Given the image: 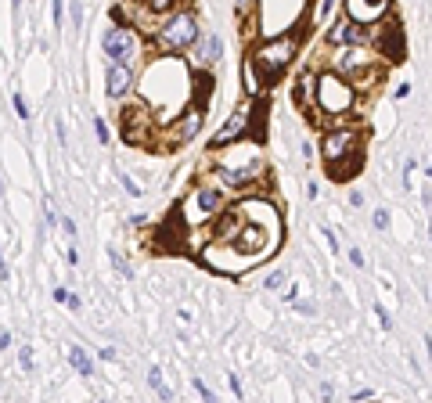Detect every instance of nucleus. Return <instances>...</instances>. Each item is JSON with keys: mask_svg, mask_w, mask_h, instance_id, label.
Listing matches in <instances>:
<instances>
[{"mask_svg": "<svg viewBox=\"0 0 432 403\" xmlns=\"http://www.w3.org/2000/svg\"><path fill=\"white\" fill-rule=\"evenodd\" d=\"M361 141L364 137H361L357 126H335V130L324 134L321 155H324V166H328V176H332V181H349V176L361 169V162H364Z\"/></svg>", "mask_w": 432, "mask_h": 403, "instance_id": "obj_1", "label": "nucleus"}, {"mask_svg": "<svg viewBox=\"0 0 432 403\" xmlns=\"http://www.w3.org/2000/svg\"><path fill=\"white\" fill-rule=\"evenodd\" d=\"M295 50H299V36L288 33V36H274V40H263L252 47V55H249V69L260 76V83H274L277 76H281L292 58H295Z\"/></svg>", "mask_w": 432, "mask_h": 403, "instance_id": "obj_2", "label": "nucleus"}, {"mask_svg": "<svg viewBox=\"0 0 432 403\" xmlns=\"http://www.w3.org/2000/svg\"><path fill=\"white\" fill-rule=\"evenodd\" d=\"M155 36V47L166 50V55H184V50L195 47V40L202 36V25H198V15L195 11H169L159 29H151Z\"/></svg>", "mask_w": 432, "mask_h": 403, "instance_id": "obj_3", "label": "nucleus"}, {"mask_svg": "<svg viewBox=\"0 0 432 403\" xmlns=\"http://www.w3.org/2000/svg\"><path fill=\"white\" fill-rule=\"evenodd\" d=\"M353 97H357V87H353L346 76L339 72H317L314 76V97L317 108L324 115H346L353 108Z\"/></svg>", "mask_w": 432, "mask_h": 403, "instance_id": "obj_4", "label": "nucleus"}, {"mask_svg": "<svg viewBox=\"0 0 432 403\" xmlns=\"http://www.w3.org/2000/svg\"><path fill=\"white\" fill-rule=\"evenodd\" d=\"M119 126H123V141L126 144H148L151 130H155V115H151L148 105L134 101V105H126L119 112Z\"/></svg>", "mask_w": 432, "mask_h": 403, "instance_id": "obj_5", "label": "nucleus"}, {"mask_svg": "<svg viewBox=\"0 0 432 403\" xmlns=\"http://www.w3.org/2000/svg\"><path fill=\"white\" fill-rule=\"evenodd\" d=\"M101 50H105L109 62H130L141 55V43H137V33L130 25H112V29L101 36Z\"/></svg>", "mask_w": 432, "mask_h": 403, "instance_id": "obj_6", "label": "nucleus"}, {"mask_svg": "<svg viewBox=\"0 0 432 403\" xmlns=\"http://www.w3.org/2000/svg\"><path fill=\"white\" fill-rule=\"evenodd\" d=\"M252 112H256V105H252V101H242V105L235 108V115L223 122V130H220V134L213 137V148H231L235 141H242V137L249 134L252 119H256Z\"/></svg>", "mask_w": 432, "mask_h": 403, "instance_id": "obj_7", "label": "nucleus"}, {"mask_svg": "<svg viewBox=\"0 0 432 403\" xmlns=\"http://www.w3.org/2000/svg\"><path fill=\"white\" fill-rule=\"evenodd\" d=\"M332 69H335L339 76H346L349 83L357 80V76H364V72L371 69V50H368V43H364V47H339L335 58H332Z\"/></svg>", "mask_w": 432, "mask_h": 403, "instance_id": "obj_8", "label": "nucleus"}, {"mask_svg": "<svg viewBox=\"0 0 432 403\" xmlns=\"http://www.w3.org/2000/svg\"><path fill=\"white\" fill-rule=\"evenodd\" d=\"M378 36V55H382L386 62H403V55H407V43H403V29L393 22V25H386V22H378V25H371V40Z\"/></svg>", "mask_w": 432, "mask_h": 403, "instance_id": "obj_9", "label": "nucleus"}, {"mask_svg": "<svg viewBox=\"0 0 432 403\" xmlns=\"http://www.w3.org/2000/svg\"><path fill=\"white\" fill-rule=\"evenodd\" d=\"M393 8V0H346V18H353L357 25H378V22H386Z\"/></svg>", "mask_w": 432, "mask_h": 403, "instance_id": "obj_10", "label": "nucleus"}, {"mask_svg": "<svg viewBox=\"0 0 432 403\" xmlns=\"http://www.w3.org/2000/svg\"><path fill=\"white\" fill-rule=\"evenodd\" d=\"M328 43H335V47H364V43H371V29L342 15L332 29H328Z\"/></svg>", "mask_w": 432, "mask_h": 403, "instance_id": "obj_11", "label": "nucleus"}, {"mask_svg": "<svg viewBox=\"0 0 432 403\" xmlns=\"http://www.w3.org/2000/svg\"><path fill=\"white\" fill-rule=\"evenodd\" d=\"M263 166L260 162H252V166H231V162H216V181L220 184H227V188H235V191H242V188H252V184H256L260 181V173Z\"/></svg>", "mask_w": 432, "mask_h": 403, "instance_id": "obj_12", "label": "nucleus"}, {"mask_svg": "<svg viewBox=\"0 0 432 403\" xmlns=\"http://www.w3.org/2000/svg\"><path fill=\"white\" fill-rule=\"evenodd\" d=\"M134 83H137V76H134V65L130 62H109L105 90H109L112 101H123L126 94H134Z\"/></svg>", "mask_w": 432, "mask_h": 403, "instance_id": "obj_13", "label": "nucleus"}, {"mask_svg": "<svg viewBox=\"0 0 432 403\" xmlns=\"http://www.w3.org/2000/svg\"><path fill=\"white\" fill-rule=\"evenodd\" d=\"M195 209H198V216H220L223 213V191L216 184H202L195 191Z\"/></svg>", "mask_w": 432, "mask_h": 403, "instance_id": "obj_14", "label": "nucleus"}, {"mask_svg": "<svg viewBox=\"0 0 432 403\" xmlns=\"http://www.w3.org/2000/svg\"><path fill=\"white\" fill-rule=\"evenodd\" d=\"M191 50H195V62H198L202 69H213V65L220 62V55H223V43H220L216 33H209V36H198Z\"/></svg>", "mask_w": 432, "mask_h": 403, "instance_id": "obj_15", "label": "nucleus"}, {"mask_svg": "<svg viewBox=\"0 0 432 403\" xmlns=\"http://www.w3.org/2000/svg\"><path fill=\"white\" fill-rule=\"evenodd\" d=\"M202 130V108H188L181 119L173 122V130H169V141L173 144H184V141H191L195 134Z\"/></svg>", "mask_w": 432, "mask_h": 403, "instance_id": "obj_16", "label": "nucleus"}, {"mask_svg": "<svg viewBox=\"0 0 432 403\" xmlns=\"http://www.w3.org/2000/svg\"><path fill=\"white\" fill-rule=\"evenodd\" d=\"M141 8V22H151V18H166L169 11L181 8V0H134Z\"/></svg>", "mask_w": 432, "mask_h": 403, "instance_id": "obj_17", "label": "nucleus"}, {"mask_svg": "<svg viewBox=\"0 0 432 403\" xmlns=\"http://www.w3.org/2000/svg\"><path fill=\"white\" fill-rule=\"evenodd\" d=\"M69 364H72L76 371H80L83 378H90V374H94V364H90L87 353H83V346H69Z\"/></svg>", "mask_w": 432, "mask_h": 403, "instance_id": "obj_18", "label": "nucleus"}, {"mask_svg": "<svg viewBox=\"0 0 432 403\" xmlns=\"http://www.w3.org/2000/svg\"><path fill=\"white\" fill-rule=\"evenodd\" d=\"M148 386L155 389L162 400H173V393L166 389V382H162V371H159V367H151V371H148Z\"/></svg>", "mask_w": 432, "mask_h": 403, "instance_id": "obj_19", "label": "nucleus"}, {"mask_svg": "<svg viewBox=\"0 0 432 403\" xmlns=\"http://www.w3.org/2000/svg\"><path fill=\"white\" fill-rule=\"evenodd\" d=\"M299 97H302V101L314 97V72H302V76H299Z\"/></svg>", "mask_w": 432, "mask_h": 403, "instance_id": "obj_20", "label": "nucleus"}, {"mask_svg": "<svg viewBox=\"0 0 432 403\" xmlns=\"http://www.w3.org/2000/svg\"><path fill=\"white\" fill-rule=\"evenodd\" d=\"M11 101H15V112H18V119H25V122H29V119H33V115H29V101H25L18 90L11 94Z\"/></svg>", "mask_w": 432, "mask_h": 403, "instance_id": "obj_21", "label": "nucleus"}, {"mask_svg": "<svg viewBox=\"0 0 432 403\" xmlns=\"http://www.w3.org/2000/svg\"><path fill=\"white\" fill-rule=\"evenodd\" d=\"M285 281H288V274H285V270H274V274H267V288H270V292H274V288H281Z\"/></svg>", "mask_w": 432, "mask_h": 403, "instance_id": "obj_22", "label": "nucleus"}, {"mask_svg": "<svg viewBox=\"0 0 432 403\" xmlns=\"http://www.w3.org/2000/svg\"><path fill=\"white\" fill-rule=\"evenodd\" d=\"M50 18H55V25L62 29V18H65V0H55V4H50Z\"/></svg>", "mask_w": 432, "mask_h": 403, "instance_id": "obj_23", "label": "nucleus"}, {"mask_svg": "<svg viewBox=\"0 0 432 403\" xmlns=\"http://www.w3.org/2000/svg\"><path fill=\"white\" fill-rule=\"evenodd\" d=\"M94 134H97L101 144H109V126H105V119H101V115L94 119Z\"/></svg>", "mask_w": 432, "mask_h": 403, "instance_id": "obj_24", "label": "nucleus"}, {"mask_svg": "<svg viewBox=\"0 0 432 403\" xmlns=\"http://www.w3.org/2000/svg\"><path fill=\"white\" fill-rule=\"evenodd\" d=\"M80 25H83V4L72 0V29H80Z\"/></svg>", "mask_w": 432, "mask_h": 403, "instance_id": "obj_25", "label": "nucleus"}, {"mask_svg": "<svg viewBox=\"0 0 432 403\" xmlns=\"http://www.w3.org/2000/svg\"><path fill=\"white\" fill-rule=\"evenodd\" d=\"M18 360H22L25 371H33V349H29V346H22V349H18Z\"/></svg>", "mask_w": 432, "mask_h": 403, "instance_id": "obj_26", "label": "nucleus"}, {"mask_svg": "<svg viewBox=\"0 0 432 403\" xmlns=\"http://www.w3.org/2000/svg\"><path fill=\"white\" fill-rule=\"evenodd\" d=\"M109 256H112V263H116V270H119V274H123V277H130V274H134V270H130V267H126V260H123V256H119V252H109Z\"/></svg>", "mask_w": 432, "mask_h": 403, "instance_id": "obj_27", "label": "nucleus"}, {"mask_svg": "<svg viewBox=\"0 0 432 403\" xmlns=\"http://www.w3.org/2000/svg\"><path fill=\"white\" fill-rule=\"evenodd\" d=\"M375 317H378V324H382V327H386V332H389V327H393V320H389V313H386V306H375Z\"/></svg>", "mask_w": 432, "mask_h": 403, "instance_id": "obj_28", "label": "nucleus"}, {"mask_svg": "<svg viewBox=\"0 0 432 403\" xmlns=\"http://www.w3.org/2000/svg\"><path fill=\"white\" fill-rule=\"evenodd\" d=\"M375 227H378V231H386V227H389V213H386V209L375 213Z\"/></svg>", "mask_w": 432, "mask_h": 403, "instance_id": "obj_29", "label": "nucleus"}, {"mask_svg": "<svg viewBox=\"0 0 432 403\" xmlns=\"http://www.w3.org/2000/svg\"><path fill=\"white\" fill-rule=\"evenodd\" d=\"M195 389H198V396H202V400H209V403H213V393H209V386H206V382H198V378H195Z\"/></svg>", "mask_w": 432, "mask_h": 403, "instance_id": "obj_30", "label": "nucleus"}, {"mask_svg": "<svg viewBox=\"0 0 432 403\" xmlns=\"http://www.w3.org/2000/svg\"><path fill=\"white\" fill-rule=\"evenodd\" d=\"M332 4H335V0H321V15H317V18H321V22H324V18H328V15H332Z\"/></svg>", "mask_w": 432, "mask_h": 403, "instance_id": "obj_31", "label": "nucleus"}, {"mask_svg": "<svg viewBox=\"0 0 432 403\" xmlns=\"http://www.w3.org/2000/svg\"><path fill=\"white\" fill-rule=\"evenodd\" d=\"M349 263H353V267H364V256H361V248H353V252H349Z\"/></svg>", "mask_w": 432, "mask_h": 403, "instance_id": "obj_32", "label": "nucleus"}, {"mask_svg": "<svg viewBox=\"0 0 432 403\" xmlns=\"http://www.w3.org/2000/svg\"><path fill=\"white\" fill-rule=\"evenodd\" d=\"M231 393H235V396H238V400H242V396H245V393H242V382H238V374H231Z\"/></svg>", "mask_w": 432, "mask_h": 403, "instance_id": "obj_33", "label": "nucleus"}, {"mask_svg": "<svg viewBox=\"0 0 432 403\" xmlns=\"http://www.w3.org/2000/svg\"><path fill=\"white\" fill-rule=\"evenodd\" d=\"M123 188H126V191H130V195H141V188H137V184L130 181V176H123Z\"/></svg>", "mask_w": 432, "mask_h": 403, "instance_id": "obj_34", "label": "nucleus"}, {"mask_svg": "<svg viewBox=\"0 0 432 403\" xmlns=\"http://www.w3.org/2000/svg\"><path fill=\"white\" fill-rule=\"evenodd\" d=\"M43 220H47V223H55V220H58L55 209H50V202H43Z\"/></svg>", "mask_w": 432, "mask_h": 403, "instance_id": "obj_35", "label": "nucleus"}, {"mask_svg": "<svg viewBox=\"0 0 432 403\" xmlns=\"http://www.w3.org/2000/svg\"><path fill=\"white\" fill-rule=\"evenodd\" d=\"M62 231H65L69 238H76V223H72V220H62Z\"/></svg>", "mask_w": 432, "mask_h": 403, "instance_id": "obj_36", "label": "nucleus"}, {"mask_svg": "<svg viewBox=\"0 0 432 403\" xmlns=\"http://www.w3.org/2000/svg\"><path fill=\"white\" fill-rule=\"evenodd\" d=\"M324 238H328V245H332V252H339V238H335V231H324Z\"/></svg>", "mask_w": 432, "mask_h": 403, "instance_id": "obj_37", "label": "nucleus"}, {"mask_svg": "<svg viewBox=\"0 0 432 403\" xmlns=\"http://www.w3.org/2000/svg\"><path fill=\"white\" fill-rule=\"evenodd\" d=\"M349 206H357V209H361V206H364V195H361V191H353V195H349Z\"/></svg>", "mask_w": 432, "mask_h": 403, "instance_id": "obj_38", "label": "nucleus"}, {"mask_svg": "<svg viewBox=\"0 0 432 403\" xmlns=\"http://www.w3.org/2000/svg\"><path fill=\"white\" fill-rule=\"evenodd\" d=\"M371 396H375L371 389H357V393H353V400H357V403H361V400H371Z\"/></svg>", "mask_w": 432, "mask_h": 403, "instance_id": "obj_39", "label": "nucleus"}, {"mask_svg": "<svg viewBox=\"0 0 432 403\" xmlns=\"http://www.w3.org/2000/svg\"><path fill=\"white\" fill-rule=\"evenodd\" d=\"M65 260H69V267H76V263H80V252H76V245L69 248V256H65Z\"/></svg>", "mask_w": 432, "mask_h": 403, "instance_id": "obj_40", "label": "nucleus"}, {"mask_svg": "<svg viewBox=\"0 0 432 403\" xmlns=\"http://www.w3.org/2000/svg\"><path fill=\"white\" fill-rule=\"evenodd\" d=\"M55 134H58V141H62V144H65V122H62V119H58V122H55Z\"/></svg>", "mask_w": 432, "mask_h": 403, "instance_id": "obj_41", "label": "nucleus"}, {"mask_svg": "<svg viewBox=\"0 0 432 403\" xmlns=\"http://www.w3.org/2000/svg\"><path fill=\"white\" fill-rule=\"evenodd\" d=\"M249 4H252V0H235V8H238V15H245V11H249Z\"/></svg>", "mask_w": 432, "mask_h": 403, "instance_id": "obj_42", "label": "nucleus"}, {"mask_svg": "<svg viewBox=\"0 0 432 403\" xmlns=\"http://www.w3.org/2000/svg\"><path fill=\"white\" fill-rule=\"evenodd\" d=\"M18 4H22V0H11V8H15V11H18Z\"/></svg>", "mask_w": 432, "mask_h": 403, "instance_id": "obj_43", "label": "nucleus"}, {"mask_svg": "<svg viewBox=\"0 0 432 403\" xmlns=\"http://www.w3.org/2000/svg\"><path fill=\"white\" fill-rule=\"evenodd\" d=\"M0 195H4V181H0Z\"/></svg>", "mask_w": 432, "mask_h": 403, "instance_id": "obj_44", "label": "nucleus"}]
</instances>
